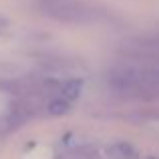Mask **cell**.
<instances>
[{"mask_svg":"<svg viewBox=\"0 0 159 159\" xmlns=\"http://www.w3.org/2000/svg\"><path fill=\"white\" fill-rule=\"evenodd\" d=\"M107 83L125 99H159V57L133 48L109 69Z\"/></svg>","mask_w":159,"mask_h":159,"instance_id":"cell-1","label":"cell"},{"mask_svg":"<svg viewBox=\"0 0 159 159\" xmlns=\"http://www.w3.org/2000/svg\"><path fill=\"white\" fill-rule=\"evenodd\" d=\"M36 8L47 18L65 24H77V26L97 24L105 18L99 8L85 0H36Z\"/></svg>","mask_w":159,"mask_h":159,"instance_id":"cell-2","label":"cell"},{"mask_svg":"<svg viewBox=\"0 0 159 159\" xmlns=\"http://www.w3.org/2000/svg\"><path fill=\"white\" fill-rule=\"evenodd\" d=\"M69 105H70V101H66V99H62V97H57L48 103V113H51V115H65V113L69 111Z\"/></svg>","mask_w":159,"mask_h":159,"instance_id":"cell-3","label":"cell"}]
</instances>
